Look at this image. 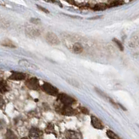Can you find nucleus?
<instances>
[{
	"instance_id": "obj_18",
	"label": "nucleus",
	"mask_w": 139,
	"mask_h": 139,
	"mask_svg": "<svg viewBox=\"0 0 139 139\" xmlns=\"http://www.w3.org/2000/svg\"><path fill=\"white\" fill-rule=\"evenodd\" d=\"M2 45L3 46H6L8 47H12V48H14L15 47V45H14V43L13 42H11V40H5L4 42L2 43Z\"/></svg>"
},
{
	"instance_id": "obj_17",
	"label": "nucleus",
	"mask_w": 139,
	"mask_h": 139,
	"mask_svg": "<svg viewBox=\"0 0 139 139\" xmlns=\"http://www.w3.org/2000/svg\"><path fill=\"white\" fill-rule=\"evenodd\" d=\"M6 139H17L16 136L11 130H8L6 134Z\"/></svg>"
},
{
	"instance_id": "obj_12",
	"label": "nucleus",
	"mask_w": 139,
	"mask_h": 139,
	"mask_svg": "<svg viewBox=\"0 0 139 139\" xmlns=\"http://www.w3.org/2000/svg\"><path fill=\"white\" fill-rule=\"evenodd\" d=\"M8 90V86L6 82L4 80L0 79V93L4 94L6 93Z\"/></svg>"
},
{
	"instance_id": "obj_16",
	"label": "nucleus",
	"mask_w": 139,
	"mask_h": 139,
	"mask_svg": "<svg viewBox=\"0 0 139 139\" xmlns=\"http://www.w3.org/2000/svg\"><path fill=\"white\" fill-rule=\"evenodd\" d=\"M107 135L108 136V138H109L110 139H120V138L115 134L114 132H113L112 131H111V130H108L107 131Z\"/></svg>"
},
{
	"instance_id": "obj_22",
	"label": "nucleus",
	"mask_w": 139,
	"mask_h": 139,
	"mask_svg": "<svg viewBox=\"0 0 139 139\" xmlns=\"http://www.w3.org/2000/svg\"><path fill=\"white\" fill-rule=\"evenodd\" d=\"M38 8H39L40 10L43 11V12H45V13H49V11H48L47 9H46V8H43V7H41V6H38Z\"/></svg>"
},
{
	"instance_id": "obj_11",
	"label": "nucleus",
	"mask_w": 139,
	"mask_h": 139,
	"mask_svg": "<svg viewBox=\"0 0 139 139\" xmlns=\"http://www.w3.org/2000/svg\"><path fill=\"white\" fill-rule=\"evenodd\" d=\"M107 8H108L107 4H104V3H98V4L93 5V6H92L91 8L93 9V11H97L104 10V9H106Z\"/></svg>"
},
{
	"instance_id": "obj_2",
	"label": "nucleus",
	"mask_w": 139,
	"mask_h": 139,
	"mask_svg": "<svg viewBox=\"0 0 139 139\" xmlns=\"http://www.w3.org/2000/svg\"><path fill=\"white\" fill-rule=\"evenodd\" d=\"M42 90L47 95L52 96H56L58 95V90L57 88L49 83H44L42 86Z\"/></svg>"
},
{
	"instance_id": "obj_3",
	"label": "nucleus",
	"mask_w": 139,
	"mask_h": 139,
	"mask_svg": "<svg viewBox=\"0 0 139 139\" xmlns=\"http://www.w3.org/2000/svg\"><path fill=\"white\" fill-rule=\"evenodd\" d=\"M25 85L30 90H38L40 88L39 81L36 77H32L27 79L25 82Z\"/></svg>"
},
{
	"instance_id": "obj_7",
	"label": "nucleus",
	"mask_w": 139,
	"mask_h": 139,
	"mask_svg": "<svg viewBox=\"0 0 139 139\" xmlns=\"http://www.w3.org/2000/svg\"><path fill=\"white\" fill-rule=\"evenodd\" d=\"M26 78V75L23 72H13L9 77V79L14 80V81H22Z\"/></svg>"
},
{
	"instance_id": "obj_9",
	"label": "nucleus",
	"mask_w": 139,
	"mask_h": 139,
	"mask_svg": "<svg viewBox=\"0 0 139 139\" xmlns=\"http://www.w3.org/2000/svg\"><path fill=\"white\" fill-rule=\"evenodd\" d=\"M60 112H61V114L64 115H68V116L73 115L76 113L75 109H73L71 107H68V106H63L60 109Z\"/></svg>"
},
{
	"instance_id": "obj_20",
	"label": "nucleus",
	"mask_w": 139,
	"mask_h": 139,
	"mask_svg": "<svg viewBox=\"0 0 139 139\" xmlns=\"http://www.w3.org/2000/svg\"><path fill=\"white\" fill-rule=\"evenodd\" d=\"M5 105V102H4V100L3 99V97L0 95V109H2Z\"/></svg>"
},
{
	"instance_id": "obj_6",
	"label": "nucleus",
	"mask_w": 139,
	"mask_h": 139,
	"mask_svg": "<svg viewBox=\"0 0 139 139\" xmlns=\"http://www.w3.org/2000/svg\"><path fill=\"white\" fill-rule=\"evenodd\" d=\"M30 139H40L43 135V132L38 128H31L29 133Z\"/></svg>"
},
{
	"instance_id": "obj_4",
	"label": "nucleus",
	"mask_w": 139,
	"mask_h": 139,
	"mask_svg": "<svg viewBox=\"0 0 139 139\" xmlns=\"http://www.w3.org/2000/svg\"><path fill=\"white\" fill-rule=\"evenodd\" d=\"M45 38H46L47 42L52 45H57L60 43V40L58 39V36L54 33H47Z\"/></svg>"
},
{
	"instance_id": "obj_15",
	"label": "nucleus",
	"mask_w": 139,
	"mask_h": 139,
	"mask_svg": "<svg viewBox=\"0 0 139 139\" xmlns=\"http://www.w3.org/2000/svg\"><path fill=\"white\" fill-rule=\"evenodd\" d=\"M66 138L68 139H77V133L73 131H68L66 132Z\"/></svg>"
},
{
	"instance_id": "obj_5",
	"label": "nucleus",
	"mask_w": 139,
	"mask_h": 139,
	"mask_svg": "<svg viewBox=\"0 0 139 139\" xmlns=\"http://www.w3.org/2000/svg\"><path fill=\"white\" fill-rule=\"evenodd\" d=\"M25 32L27 33V35L30 37V38H36L40 35V31L38 29L33 27V26H28L26 27L25 29Z\"/></svg>"
},
{
	"instance_id": "obj_21",
	"label": "nucleus",
	"mask_w": 139,
	"mask_h": 139,
	"mask_svg": "<svg viewBox=\"0 0 139 139\" xmlns=\"http://www.w3.org/2000/svg\"><path fill=\"white\" fill-rule=\"evenodd\" d=\"M80 109H81V111H82V113H84V114H88V110L85 108V107H80Z\"/></svg>"
},
{
	"instance_id": "obj_19",
	"label": "nucleus",
	"mask_w": 139,
	"mask_h": 139,
	"mask_svg": "<svg viewBox=\"0 0 139 139\" xmlns=\"http://www.w3.org/2000/svg\"><path fill=\"white\" fill-rule=\"evenodd\" d=\"M113 41L117 45V46H118V48L120 50V51H123V50H124L123 45H122V43L120 40H118L116 39V38H113Z\"/></svg>"
},
{
	"instance_id": "obj_8",
	"label": "nucleus",
	"mask_w": 139,
	"mask_h": 139,
	"mask_svg": "<svg viewBox=\"0 0 139 139\" xmlns=\"http://www.w3.org/2000/svg\"><path fill=\"white\" fill-rule=\"evenodd\" d=\"M91 125L94 128L97 129H102L104 128L102 122L95 116H91Z\"/></svg>"
},
{
	"instance_id": "obj_10",
	"label": "nucleus",
	"mask_w": 139,
	"mask_h": 139,
	"mask_svg": "<svg viewBox=\"0 0 139 139\" xmlns=\"http://www.w3.org/2000/svg\"><path fill=\"white\" fill-rule=\"evenodd\" d=\"M129 45L132 48H139V34H135L134 36H132L131 38L130 42H129Z\"/></svg>"
},
{
	"instance_id": "obj_23",
	"label": "nucleus",
	"mask_w": 139,
	"mask_h": 139,
	"mask_svg": "<svg viewBox=\"0 0 139 139\" xmlns=\"http://www.w3.org/2000/svg\"><path fill=\"white\" fill-rule=\"evenodd\" d=\"M28 139V138H23V139Z\"/></svg>"
},
{
	"instance_id": "obj_13",
	"label": "nucleus",
	"mask_w": 139,
	"mask_h": 139,
	"mask_svg": "<svg viewBox=\"0 0 139 139\" xmlns=\"http://www.w3.org/2000/svg\"><path fill=\"white\" fill-rule=\"evenodd\" d=\"M72 51L75 54H81L83 52V47L79 43H75L72 46Z\"/></svg>"
},
{
	"instance_id": "obj_1",
	"label": "nucleus",
	"mask_w": 139,
	"mask_h": 139,
	"mask_svg": "<svg viewBox=\"0 0 139 139\" xmlns=\"http://www.w3.org/2000/svg\"><path fill=\"white\" fill-rule=\"evenodd\" d=\"M58 99L64 106L70 107L75 102V100L73 97L69 96L67 94H64V93L58 94Z\"/></svg>"
},
{
	"instance_id": "obj_14",
	"label": "nucleus",
	"mask_w": 139,
	"mask_h": 139,
	"mask_svg": "<svg viewBox=\"0 0 139 139\" xmlns=\"http://www.w3.org/2000/svg\"><path fill=\"white\" fill-rule=\"evenodd\" d=\"M124 4V1H120V0H115V1H111L109 4H107L108 8L109 7H114V6H120L122 4Z\"/></svg>"
}]
</instances>
